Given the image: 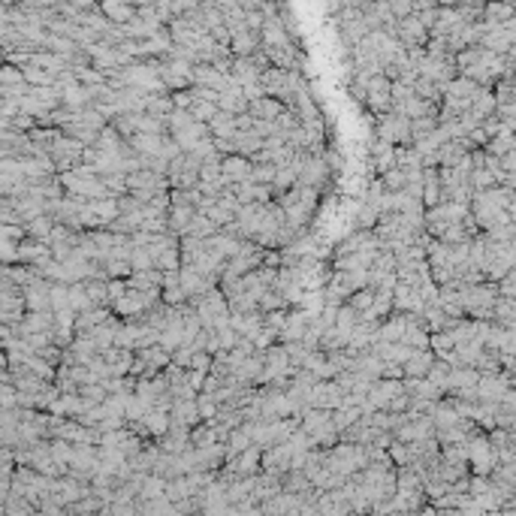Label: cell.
<instances>
[{
    "mask_svg": "<svg viewBox=\"0 0 516 516\" xmlns=\"http://www.w3.org/2000/svg\"><path fill=\"white\" fill-rule=\"evenodd\" d=\"M513 386V375H480V384H477V401H483V405H498L502 396Z\"/></svg>",
    "mask_w": 516,
    "mask_h": 516,
    "instance_id": "cell-1",
    "label": "cell"
},
{
    "mask_svg": "<svg viewBox=\"0 0 516 516\" xmlns=\"http://www.w3.org/2000/svg\"><path fill=\"white\" fill-rule=\"evenodd\" d=\"M344 401V392L336 386V381H317L311 386V396H308V405L317 408V411H336Z\"/></svg>",
    "mask_w": 516,
    "mask_h": 516,
    "instance_id": "cell-2",
    "label": "cell"
},
{
    "mask_svg": "<svg viewBox=\"0 0 516 516\" xmlns=\"http://www.w3.org/2000/svg\"><path fill=\"white\" fill-rule=\"evenodd\" d=\"M362 103H366L377 118L386 115V112H390V79H384V75H375V79H368V85H366V100H362Z\"/></svg>",
    "mask_w": 516,
    "mask_h": 516,
    "instance_id": "cell-3",
    "label": "cell"
},
{
    "mask_svg": "<svg viewBox=\"0 0 516 516\" xmlns=\"http://www.w3.org/2000/svg\"><path fill=\"white\" fill-rule=\"evenodd\" d=\"M308 320L311 317L305 311L290 308L284 326H281V332H278V344H296V341H302V336H305V329H308Z\"/></svg>",
    "mask_w": 516,
    "mask_h": 516,
    "instance_id": "cell-4",
    "label": "cell"
},
{
    "mask_svg": "<svg viewBox=\"0 0 516 516\" xmlns=\"http://www.w3.org/2000/svg\"><path fill=\"white\" fill-rule=\"evenodd\" d=\"M221 178L226 187L242 185V181H251V161L233 154V157H221Z\"/></svg>",
    "mask_w": 516,
    "mask_h": 516,
    "instance_id": "cell-5",
    "label": "cell"
},
{
    "mask_svg": "<svg viewBox=\"0 0 516 516\" xmlns=\"http://www.w3.org/2000/svg\"><path fill=\"white\" fill-rule=\"evenodd\" d=\"M468 151L471 148V142L468 139H453V142H444L441 148H438V169H456V166L468 157Z\"/></svg>",
    "mask_w": 516,
    "mask_h": 516,
    "instance_id": "cell-6",
    "label": "cell"
},
{
    "mask_svg": "<svg viewBox=\"0 0 516 516\" xmlns=\"http://www.w3.org/2000/svg\"><path fill=\"white\" fill-rule=\"evenodd\" d=\"M169 426H185L196 429L200 426V414H196V401L194 399H178L169 408Z\"/></svg>",
    "mask_w": 516,
    "mask_h": 516,
    "instance_id": "cell-7",
    "label": "cell"
},
{
    "mask_svg": "<svg viewBox=\"0 0 516 516\" xmlns=\"http://www.w3.org/2000/svg\"><path fill=\"white\" fill-rule=\"evenodd\" d=\"M423 308H426L423 299L408 284L392 287V311H399V314H423Z\"/></svg>",
    "mask_w": 516,
    "mask_h": 516,
    "instance_id": "cell-8",
    "label": "cell"
},
{
    "mask_svg": "<svg viewBox=\"0 0 516 516\" xmlns=\"http://www.w3.org/2000/svg\"><path fill=\"white\" fill-rule=\"evenodd\" d=\"M432 362H435V353L432 351H414L405 362H401V375L411 377V381H423V377L429 375ZM405 377H401V381H405Z\"/></svg>",
    "mask_w": 516,
    "mask_h": 516,
    "instance_id": "cell-9",
    "label": "cell"
},
{
    "mask_svg": "<svg viewBox=\"0 0 516 516\" xmlns=\"http://www.w3.org/2000/svg\"><path fill=\"white\" fill-rule=\"evenodd\" d=\"M103 356V362L109 366V375L112 377H127L130 375V366H133V351H121V347H109Z\"/></svg>",
    "mask_w": 516,
    "mask_h": 516,
    "instance_id": "cell-10",
    "label": "cell"
},
{
    "mask_svg": "<svg viewBox=\"0 0 516 516\" xmlns=\"http://www.w3.org/2000/svg\"><path fill=\"white\" fill-rule=\"evenodd\" d=\"M230 79H233V85L245 88V85H257V82H260V73H257V67L251 64V58H233L230 60Z\"/></svg>",
    "mask_w": 516,
    "mask_h": 516,
    "instance_id": "cell-11",
    "label": "cell"
},
{
    "mask_svg": "<svg viewBox=\"0 0 516 516\" xmlns=\"http://www.w3.org/2000/svg\"><path fill=\"white\" fill-rule=\"evenodd\" d=\"M97 10H100L103 19L109 21V25H115V27H124L127 21L136 15V6L133 3H118V0H106V3L97 6Z\"/></svg>",
    "mask_w": 516,
    "mask_h": 516,
    "instance_id": "cell-12",
    "label": "cell"
},
{
    "mask_svg": "<svg viewBox=\"0 0 516 516\" xmlns=\"http://www.w3.org/2000/svg\"><path fill=\"white\" fill-rule=\"evenodd\" d=\"M405 314H399V311H392L386 320H381V326H377V341H390V344H399L401 336H405Z\"/></svg>",
    "mask_w": 516,
    "mask_h": 516,
    "instance_id": "cell-13",
    "label": "cell"
},
{
    "mask_svg": "<svg viewBox=\"0 0 516 516\" xmlns=\"http://www.w3.org/2000/svg\"><path fill=\"white\" fill-rule=\"evenodd\" d=\"M194 215H196V209H191V206H169V211H166V230L176 239H181Z\"/></svg>",
    "mask_w": 516,
    "mask_h": 516,
    "instance_id": "cell-14",
    "label": "cell"
},
{
    "mask_svg": "<svg viewBox=\"0 0 516 516\" xmlns=\"http://www.w3.org/2000/svg\"><path fill=\"white\" fill-rule=\"evenodd\" d=\"M257 49H260V36L251 34V30H239V34L230 36V51H233V58H251Z\"/></svg>",
    "mask_w": 516,
    "mask_h": 516,
    "instance_id": "cell-15",
    "label": "cell"
},
{
    "mask_svg": "<svg viewBox=\"0 0 516 516\" xmlns=\"http://www.w3.org/2000/svg\"><path fill=\"white\" fill-rule=\"evenodd\" d=\"M281 112H284V103L272 100V97H263V100L248 103V112H245V115H251L254 121H275Z\"/></svg>",
    "mask_w": 516,
    "mask_h": 516,
    "instance_id": "cell-16",
    "label": "cell"
},
{
    "mask_svg": "<svg viewBox=\"0 0 516 516\" xmlns=\"http://www.w3.org/2000/svg\"><path fill=\"white\" fill-rule=\"evenodd\" d=\"M218 109L230 112V115H245L248 103H245V97H242V88L233 85V88H226L224 94H218Z\"/></svg>",
    "mask_w": 516,
    "mask_h": 516,
    "instance_id": "cell-17",
    "label": "cell"
},
{
    "mask_svg": "<svg viewBox=\"0 0 516 516\" xmlns=\"http://www.w3.org/2000/svg\"><path fill=\"white\" fill-rule=\"evenodd\" d=\"M209 133L211 139H233V133H236V115H230V112H215V118L209 121Z\"/></svg>",
    "mask_w": 516,
    "mask_h": 516,
    "instance_id": "cell-18",
    "label": "cell"
},
{
    "mask_svg": "<svg viewBox=\"0 0 516 516\" xmlns=\"http://www.w3.org/2000/svg\"><path fill=\"white\" fill-rule=\"evenodd\" d=\"M423 209L441 206V185H438V169H423Z\"/></svg>",
    "mask_w": 516,
    "mask_h": 516,
    "instance_id": "cell-19",
    "label": "cell"
},
{
    "mask_svg": "<svg viewBox=\"0 0 516 516\" xmlns=\"http://www.w3.org/2000/svg\"><path fill=\"white\" fill-rule=\"evenodd\" d=\"M230 142H233V154L245 157V161H251L257 151L263 148V139H260V136H254V133H233Z\"/></svg>",
    "mask_w": 516,
    "mask_h": 516,
    "instance_id": "cell-20",
    "label": "cell"
},
{
    "mask_svg": "<svg viewBox=\"0 0 516 516\" xmlns=\"http://www.w3.org/2000/svg\"><path fill=\"white\" fill-rule=\"evenodd\" d=\"M142 429L161 441L166 432H169V411H154V408H151V411L142 417Z\"/></svg>",
    "mask_w": 516,
    "mask_h": 516,
    "instance_id": "cell-21",
    "label": "cell"
},
{
    "mask_svg": "<svg viewBox=\"0 0 516 516\" xmlns=\"http://www.w3.org/2000/svg\"><path fill=\"white\" fill-rule=\"evenodd\" d=\"M468 112H471L480 124L489 115H495V97H492V88H480V94L474 97V103H471V109H468Z\"/></svg>",
    "mask_w": 516,
    "mask_h": 516,
    "instance_id": "cell-22",
    "label": "cell"
},
{
    "mask_svg": "<svg viewBox=\"0 0 516 516\" xmlns=\"http://www.w3.org/2000/svg\"><path fill=\"white\" fill-rule=\"evenodd\" d=\"M513 145H516V139H513V130H507V127L502 124V133L498 136H492V139L486 142V154L489 157H504V154H511L513 151Z\"/></svg>",
    "mask_w": 516,
    "mask_h": 516,
    "instance_id": "cell-23",
    "label": "cell"
},
{
    "mask_svg": "<svg viewBox=\"0 0 516 516\" xmlns=\"http://www.w3.org/2000/svg\"><path fill=\"white\" fill-rule=\"evenodd\" d=\"M67 308H70L75 317L94 308V302L88 299V293H85V287H82V284H70V287H67Z\"/></svg>",
    "mask_w": 516,
    "mask_h": 516,
    "instance_id": "cell-24",
    "label": "cell"
},
{
    "mask_svg": "<svg viewBox=\"0 0 516 516\" xmlns=\"http://www.w3.org/2000/svg\"><path fill=\"white\" fill-rule=\"evenodd\" d=\"M356 323H360V314H356V311H353V308H351V305H347V302H344V305L338 308V314H336V323H332V326H336V332H338V336L347 341V336H351V332L356 329Z\"/></svg>",
    "mask_w": 516,
    "mask_h": 516,
    "instance_id": "cell-25",
    "label": "cell"
},
{
    "mask_svg": "<svg viewBox=\"0 0 516 516\" xmlns=\"http://www.w3.org/2000/svg\"><path fill=\"white\" fill-rule=\"evenodd\" d=\"M360 417H362V414H360V408H347V405H341V408H336V411H332L329 420H332V429H336L338 435H341V432L351 429L353 423H360Z\"/></svg>",
    "mask_w": 516,
    "mask_h": 516,
    "instance_id": "cell-26",
    "label": "cell"
},
{
    "mask_svg": "<svg viewBox=\"0 0 516 516\" xmlns=\"http://www.w3.org/2000/svg\"><path fill=\"white\" fill-rule=\"evenodd\" d=\"M323 305H326V296H323V290H302V296H299V311H305L308 317H317L323 311Z\"/></svg>",
    "mask_w": 516,
    "mask_h": 516,
    "instance_id": "cell-27",
    "label": "cell"
},
{
    "mask_svg": "<svg viewBox=\"0 0 516 516\" xmlns=\"http://www.w3.org/2000/svg\"><path fill=\"white\" fill-rule=\"evenodd\" d=\"M215 233H218V230L209 224V218L196 211V215L191 218V224H187L185 236H187V239H211V236H215ZM185 236H181V239H185Z\"/></svg>",
    "mask_w": 516,
    "mask_h": 516,
    "instance_id": "cell-28",
    "label": "cell"
},
{
    "mask_svg": "<svg viewBox=\"0 0 516 516\" xmlns=\"http://www.w3.org/2000/svg\"><path fill=\"white\" fill-rule=\"evenodd\" d=\"M169 112H172L169 94H154V97H148V100H145V115H151V118L166 121V115H169Z\"/></svg>",
    "mask_w": 516,
    "mask_h": 516,
    "instance_id": "cell-29",
    "label": "cell"
},
{
    "mask_svg": "<svg viewBox=\"0 0 516 516\" xmlns=\"http://www.w3.org/2000/svg\"><path fill=\"white\" fill-rule=\"evenodd\" d=\"M163 486L166 480L157 474H148L145 480H142V489H139V502H154V498H163Z\"/></svg>",
    "mask_w": 516,
    "mask_h": 516,
    "instance_id": "cell-30",
    "label": "cell"
},
{
    "mask_svg": "<svg viewBox=\"0 0 516 516\" xmlns=\"http://www.w3.org/2000/svg\"><path fill=\"white\" fill-rule=\"evenodd\" d=\"M196 401V414H200V423H211L218 417V401H215V396H209V392H200V396L194 399Z\"/></svg>",
    "mask_w": 516,
    "mask_h": 516,
    "instance_id": "cell-31",
    "label": "cell"
},
{
    "mask_svg": "<svg viewBox=\"0 0 516 516\" xmlns=\"http://www.w3.org/2000/svg\"><path fill=\"white\" fill-rule=\"evenodd\" d=\"M353 218H356V230H375V224H377V209H371L366 206V202H356V211H353Z\"/></svg>",
    "mask_w": 516,
    "mask_h": 516,
    "instance_id": "cell-32",
    "label": "cell"
},
{
    "mask_svg": "<svg viewBox=\"0 0 516 516\" xmlns=\"http://www.w3.org/2000/svg\"><path fill=\"white\" fill-rule=\"evenodd\" d=\"M474 371L480 375H502V366H498V353L495 351H483L474 362Z\"/></svg>",
    "mask_w": 516,
    "mask_h": 516,
    "instance_id": "cell-33",
    "label": "cell"
},
{
    "mask_svg": "<svg viewBox=\"0 0 516 516\" xmlns=\"http://www.w3.org/2000/svg\"><path fill=\"white\" fill-rule=\"evenodd\" d=\"M187 112H191V118L196 121V124H209V121L215 118L218 106L215 103H206V100H194V106Z\"/></svg>",
    "mask_w": 516,
    "mask_h": 516,
    "instance_id": "cell-34",
    "label": "cell"
},
{
    "mask_svg": "<svg viewBox=\"0 0 516 516\" xmlns=\"http://www.w3.org/2000/svg\"><path fill=\"white\" fill-rule=\"evenodd\" d=\"M447 375H450V368L444 366V362H432V368H429V375H426V381L435 386V390H441L444 396H447Z\"/></svg>",
    "mask_w": 516,
    "mask_h": 516,
    "instance_id": "cell-35",
    "label": "cell"
},
{
    "mask_svg": "<svg viewBox=\"0 0 516 516\" xmlns=\"http://www.w3.org/2000/svg\"><path fill=\"white\" fill-rule=\"evenodd\" d=\"M371 299H375V290H371V287H366V290H356L351 299H347V305H351L356 314H368Z\"/></svg>",
    "mask_w": 516,
    "mask_h": 516,
    "instance_id": "cell-36",
    "label": "cell"
},
{
    "mask_svg": "<svg viewBox=\"0 0 516 516\" xmlns=\"http://www.w3.org/2000/svg\"><path fill=\"white\" fill-rule=\"evenodd\" d=\"M275 169H278V166H272V163H257V166H251V181H254V185H269L272 187V181H275Z\"/></svg>",
    "mask_w": 516,
    "mask_h": 516,
    "instance_id": "cell-37",
    "label": "cell"
},
{
    "mask_svg": "<svg viewBox=\"0 0 516 516\" xmlns=\"http://www.w3.org/2000/svg\"><path fill=\"white\" fill-rule=\"evenodd\" d=\"M154 269V260H151V254L145 248H133L130 251V272H148Z\"/></svg>",
    "mask_w": 516,
    "mask_h": 516,
    "instance_id": "cell-38",
    "label": "cell"
},
{
    "mask_svg": "<svg viewBox=\"0 0 516 516\" xmlns=\"http://www.w3.org/2000/svg\"><path fill=\"white\" fill-rule=\"evenodd\" d=\"M381 185H384L386 194H399L401 187H405V176H401V169L392 166L390 172H384V176H381Z\"/></svg>",
    "mask_w": 516,
    "mask_h": 516,
    "instance_id": "cell-39",
    "label": "cell"
},
{
    "mask_svg": "<svg viewBox=\"0 0 516 516\" xmlns=\"http://www.w3.org/2000/svg\"><path fill=\"white\" fill-rule=\"evenodd\" d=\"M185 371H200V375H209V371H211V356L209 353H194Z\"/></svg>",
    "mask_w": 516,
    "mask_h": 516,
    "instance_id": "cell-40",
    "label": "cell"
},
{
    "mask_svg": "<svg viewBox=\"0 0 516 516\" xmlns=\"http://www.w3.org/2000/svg\"><path fill=\"white\" fill-rule=\"evenodd\" d=\"M284 320H287V311H269V314H263V326H266V329H272L275 336L281 332Z\"/></svg>",
    "mask_w": 516,
    "mask_h": 516,
    "instance_id": "cell-41",
    "label": "cell"
},
{
    "mask_svg": "<svg viewBox=\"0 0 516 516\" xmlns=\"http://www.w3.org/2000/svg\"><path fill=\"white\" fill-rule=\"evenodd\" d=\"M386 6H390V15L396 21L408 19V15H414V3H408V0H392V3H386Z\"/></svg>",
    "mask_w": 516,
    "mask_h": 516,
    "instance_id": "cell-42",
    "label": "cell"
},
{
    "mask_svg": "<svg viewBox=\"0 0 516 516\" xmlns=\"http://www.w3.org/2000/svg\"><path fill=\"white\" fill-rule=\"evenodd\" d=\"M106 290H109V308H112L121 296L127 293V281H109V284H106Z\"/></svg>",
    "mask_w": 516,
    "mask_h": 516,
    "instance_id": "cell-43",
    "label": "cell"
},
{
    "mask_svg": "<svg viewBox=\"0 0 516 516\" xmlns=\"http://www.w3.org/2000/svg\"><path fill=\"white\" fill-rule=\"evenodd\" d=\"M417 516H438V511H435V507H432V504H423L420 511H417Z\"/></svg>",
    "mask_w": 516,
    "mask_h": 516,
    "instance_id": "cell-44",
    "label": "cell"
}]
</instances>
